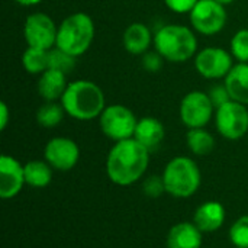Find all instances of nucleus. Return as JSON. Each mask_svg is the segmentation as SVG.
I'll list each match as a JSON object with an SVG mask.
<instances>
[{"instance_id":"nucleus-1","label":"nucleus","mask_w":248,"mask_h":248,"mask_svg":"<svg viewBox=\"0 0 248 248\" xmlns=\"http://www.w3.org/2000/svg\"><path fill=\"white\" fill-rule=\"evenodd\" d=\"M150 154L135 138L115 142L106 158V174L118 186H131L137 183L147 171Z\"/></svg>"},{"instance_id":"nucleus-2","label":"nucleus","mask_w":248,"mask_h":248,"mask_svg":"<svg viewBox=\"0 0 248 248\" xmlns=\"http://www.w3.org/2000/svg\"><path fill=\"white\" fill-rule=\"evenodd\" d=\"M60 103L65 113L76 121H93L106 108L103 90L90 80H76L68 83Z\"/></svg>"},{"instance_id":"nucleus-3","label":"nucleus","mask_w":248,"mask_h":248,"mask_svg":"<svg viewBox=\"0 0 248 248\" xmlns=\"http://www.w3.org/2000/svg\"><path fill=\"white\" fill-rule=\"evenodd\" d=\"M154 48L169 62H186L198 54V38L190 28L169 23L154 33Z\"/></svg>"},{"instance_id":"nucleus-4","label":"nucleus","mask_w":248,"mask_h":248,"mask_svg":"<svg viewBox=\"0 0 248 248\" xmlns=\"http://www.w3.org/2000/svg\"><path fill=\"white\" fill-rule=\"evenodd\" d=\"M94 33L92 16L84 12H76L60 23L55 46L77 58L89 51L94 41Z\"/></svg>"},{"instance_id":"nucleus-5","label":"nucleus","mask_w":248,"mask_h":248,"mask_svg":"<svg viewBox=\"0 0 248 248\" xmlns=\"http://www.w3.org/2000/svg\"><path fill=\"white\" fill-rule=\"evenodd\" d=\"M161 176L166 193L177 199H187L193 196L202 183V174L198 163L185 155L171 158L164 167Z\"/></svg>"},{"instance_id":"nucleus-6","label":"nucleus","mask_w":248,"mask_h":248,"mask_svg":"<svg viewBox=\"0 0 248 248\" xmlns=\"http://www.w3.org/2000/svg\"><path fill=\"white\" fill-rule=\"evenodd\" d=\"M138 119L134 112L124 105H109L99 116V126L105 137L118 142L134 138Z\"/></svg>"},{"instance_id":"nucleus-7","label":"nucleus","mask_w":248,"mask_h":248,"mask_svg":"<svg viewBox=\"0 0 248 248\" xmlns=\"http://www.w3.org/2000/svg\"><path fill=\"white\" fill-rule=\"evenodd\" d=\"M215 128L218 134L228 140H241L248 132V109L246 105L230 100L215 109Z\"/></svg>"},{"instance_id":"nucleus-8","label":"nucleus","mask_w":248,"mask_h":248,"mask_svg":"<svg viewBox=\"0 0 248 248\" xmlns=\"http://www.w3.org/2000/svg\"><path fill=\"white\" fill-rule=\"evenodd\" d=\"M179 116L182 124L189 129L205 128L215 116V106L208 93L193 90L183 96L179 106Z\"/></svg>"},{"instance_id":"nucleus-9","label":"nucleus","mask_w":248,"mask_h":248,"mask_svg":"<svg viewBox=\"0 0 248 248\" xmlns=\"http://www.w3.org/2000/svg\"><path fill=\"white\" fill-rule=\"evenodd\" d=\"M189 19L195 32L205 36H214L225 28L228 16L225 6L218 1L199 0L189 13Z\"/></svg>"},{"instance_id":"nucleus-10","label":"nucleus","mask_w":248,"mask_h":248,"mask_svg":"<svg viewBox=\"0 0 248 248\" xmlns=\"http://www.w3.org/2000/svg\"><path fill=\"white\" fill-rule=\"evenodd\" d=\"M58 26L45 13L35 12L29 15L23 25V38L28 46L39 49H52L57 45Z\"/></svg>"},{"instance_id":"nucleus-11","label":"nucleus","mask_w":248,"mask_h":248,"mask_svg":"<svg viewBox=\"0 0 248 248\" xmlns=\"http://www.w3.org/2000/svg\"><path fill=\"white\" fill-rule=\"evenodd\" d=\"M232 60V54L227 49L218 46H208L201 49L195 55V68L203 78L219 80L225 78L234 67Z\"/></svg>"},{"instance_id":"nucleus-12","label":"nucleus","mask_w":248,"mask_h":248,"mask_svg":"<svg viewBox=\"0 0 248 248\" xmlns=\"http://www.w3.org/2000/svg\"><path fill=\"white\" fill-rule=\"evenodd\" d=\"M44 160L58 171H70L80 160V148L67 137L51 138L44 148Z\"/></svg>"},{"instance_id":"nucleus-13","label":"nucleus","mask_w":248,"mask_h":248,"mask_svg":"<svg viewBox=\"0 0 248 248\" xmlns=\"http://www.w3.org/2000/svg\"><path fill=\"white\" fill-rule=\"evenodd\" d=\"M25 182V170L15 157L3 154L0 157V198L13 199L22 189Z\"/></svg>"},{"instance_id":"nucleus-14","label":"nucleus","mask_w":248,"mask_h":248,"mask_svg":"<svg viewBox=\"0 0 248 248\" xmlns=\"http://www.w3.org/2000/svg\"><path fill=\"white\" fill-rule=\"evenodd\" d=\"M225 217V208L221 202L208 201L198 206L193 215V222L202 232H215L224 225Z\"/></svg>"},{"instance_id":"nucleus-15","label":"nucleus","mask_w":248,"mask_h":248,"mask_svg":"<svg viewBox=\"0 0 248 248\" xmlns=\"http://www.w3.org/2000/svg\"><path fill=\"white\" fill-rule=\"evenodd\" d=\"M202 234L195 222H179L170 228L166 244L167 248H201Z\"/></svg>"},{"instance_id":"nucleus-16","label":"nucleus","mask_w":248,"mask_h":248,"mask_svg":"<svg viewBox=\"0 0 248 248\" xmlns=\"http://www.w3.org/2000/svg\"><path fill=\"white\" fill-rule=\"evenodd\" d=\"M122 44L129 54L142 55L150 49L151 44H154V35L145 23L134 22L125 29Z\"/></svg>"},{"instance_id":"nucleus-17","label":"nucleus","mask_w":248,"mask_h":248,"mask_svg":"<svg viewBox=\"0 0 248 248\" xmlns=\"http://www.w3.org/2000/svg\"><path fill=\"white\" fill-rule=\"evenodd\" d=\"M166 129L161 121L153 116H144L138 119L134 138L142 144L148 151H154L164 140Z\"/></svg>"},{"instance_id":"nucleus-18","label":"nucleus","mask_w":248,"mask_h":248,"mask_svg":"<svg viewBox=\"0 0 248 248\" xmlns=\"http://www.w3.org/2000/svg\"><path fill=\"white\" fill-rule=\"evenodd\" d=\"M67 86V74L54 68H48L39 76L38 93L45 102H57L61 100Z\"/></svg>"},{"instance_id":"nucleus-19","label":"nucleus","mask_w":248,"mask_h":248,"mask_svg":"<svg viewBox=\"0 0 248 248\" xmlns=\"http://www.w3.org/2000/svg\"><path fill=\"white\" fill-rule=\"evenodd\" d=\"M224 84L231 100L248 106V62L235 64L224 78Z\"/></svg>"},{"instance_id":"nucleus-20","label":"nucleus","mask_w":248,"mask_h":248,"mask_svg":"<svg viewBox=\"0 0 248 248\" xmlns=\"http://www.w3.org/2000/svg\"><path fill=\"white\" fill-rule=\"evenodd\" d=\"M25 182L35 189L46 187L52 180V167L45 160H31L23 166Z\"/></svg>"},{"instance_id":"nucleus-21","label":"nucleus","mask_w":248,"mask_h":248,"mask_svg":"<svg viewBox=\"0 0 248 248\" xmlns=\"http://www.w3.org/2000/svg\"><path fill=\"white\" fill-rule=\"evenodd\" d=\"M186 144L195 155L203 157L214 151L215 138L205 128H193L186 134Z\"/></svg>"},{"instance_id":"nucleus-22","label":"nucleus","mask_w":248,"mask_h":248,"mask_svg":"<svg viewBox=\"0 0 248 248\" xmlns=\"http://www.w3.org/2000/svg\"><path fill=\"white\" fill-rule=\"evenodd\" d=\"M22 65L26 73L41 76L45 70H48V51L28 46L22 54Z\"/></svg>"},{"instance_id":"nucleus-23","label":"nucleus","mask_w":248,"mask_h":248,"mask_svg":"<svg viewBox=\"0 0 248 248\" xmlns=\"http://www.w3.org/2000/svg\"><path fill=\"white\" fill-rule=\"evenodd\" d=\"M65 110L62 108L61 103L57 102H45L36 112V122L42 126V128H55L58 126L64 116H65Z\"/></svg>"},{"instance_id":"nucleus-24","label":"nucleus","mask_w":248,"mask_h":248,"mask_svg":"<svg viewBox=\"0 0 248 248\" xmlns=\"http://www.w3.org/2000/svg\"><path fill=\"white\" fill-rule=\"evenodd\" d=\"M76 67V57L70 55L68 52L54 46L48 51V68L58 70L64 74H70Z\"/></svg>"},{"instance_id":"nucleus-25","label":"nucleus","mask_w":248,"mask_h":248,"mask_svg":"<svg viewBox=\"0 0 248 248\" xmlns=\"http://www.w3.org/2000/svg\"><path fill=\"white\" fill-rule=\"evenodd\" d=\"M228 235L235 248H248V215L240 217L232 224Z\"/></svg>"},{"instance_id":"nucleus-26","label":"nucleus","mask_w":248,"mask_h":248,"mask_svg":"<svg viewBox=\"0 0 248 248\" xmlns=\"http://www.w3.org/2000/svg\"><path fill=\"white\" fill-rule=\"evenodd\" d=\"M231 54L238 62H248V29H240L231 38Z\"/></svg>"},{"instance_id":"nucleus-27","label":"nucleus","mask_w":248,"mask_h":248,"mask_svg":"<svg viewBox=\"0 0 248 248\" xmlns=\"http://www.w3.org/2000/svg\"><path fill=\"white\" fill-rule=\"evenodd\" d=\"M142 192L147 198H151V199H157L163 193H166L163 176L153 174V176L147 177L142 183Z\"/></svg>"},{"instance_id":"nucleus-28","label":"nucleus","mask_w":248,"mask_h":248,"mask_svg":"<svg viewBox=\"0 0 248 248\" xmlns=\"http://www.w3.org/2000/svg\"><path fill=\"white\" fill-rule=\"evenodd\" d=\"M164 61L166 60L157 51H147L145 54H142V60H141L144 70L148 73H158Z\"/></svg>"},{"instance_id":"nucleus-29","label":"nucleus","mask_w":248,"mask_h":248,"mask_svg":"<svg viewBox=\"0 0 248 248\" xmlns=\"http://www.w3.org/2000/svg\"><path fill=\"white\" fill-rule=\"evenodd\" d=\"M208 94H209V97H211V100H212L215 109L219 108V106H222V105H225V103H228V102L231 100V96H230V93H228L225 84H217V86H214V87L209 90Z\"/></svg>"},{"instance_id":"nucleus-30","label":"nucleus","mask_w":248,"mask_h":248,"mask_svg":"<svg viewBox=\"0 0 248 248\" xmlns=\"http://www.w3.org/2000/svg\"><path fill=\"white\" fill-rule=\"evenodd\" d=\"M199 0H164V4L174 13H190Z\"/></svg>"},{"instance_id":"nucleus-31","label":"nucleus","mask_w":248,"mask_h":248,"mask_svg":"<svg viewBox=\"0 0 248 248\" xmlns=\"http://www.w3.org/2000/svg\"><path fill=\"white\" fill-rule=\"evenodd\" d=\"M9 108L4 102H0V129L4 131L9 124Z\"/></svg>"},{"instance_id":"nucleus-32","label":"nucleus","mask_w":248,"mask_h":248,"mask_svg":"<svg viewBox=\"0 0 248 248\" xmlns=\"http://www.w3.org/2000/svg\"><path fill=\"white\" fill-rule=\"evenodd\" d=\"M17 4L20 6H26V7H31V6H36L39 3H42L44 0H15Z\"/></svg>"},{"instance_id":"nucleus-33","label":"nucleus","mask_w":248,"mask_h":248,"mask_svg":"<svg viewBox=\"0 0 248 248\" xmlns=\"http://www.w3.org/2000/svg\"><path fill=\"white\" fill-rule=\"evenodd\" d=\"M215 1H218V3H219V4H222V6H228V4L234 3L235 0H215Z\"/></svg>"}]
</instances>
